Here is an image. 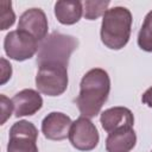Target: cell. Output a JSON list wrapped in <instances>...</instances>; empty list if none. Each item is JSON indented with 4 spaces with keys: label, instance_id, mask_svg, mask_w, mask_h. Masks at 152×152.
<instances>
[{
    "label": "cell",
    "instance_id": "obj_13",
    "mask_svg": "<svg viewBox=\"0 0 152 152\" xmlns=\"http://www.w3.org/2000/svg\"><path fill=\"white\" fill-rule=\"evenodd\" d=\"M83 14V2L78 0H61L55 4V15L63 25L76 24Z\"/></svg>",
    "mask_w": 152,
    "mask_h": 152
},
{
    "label": "cell",
    "instance_id": "obj_20",
    "mask_svg": "<svg viewBox=\"0 0 152 152\" xmlns=\"http://www.w3.org/2000/svg\"><path fill=\"white\" fill-rule=\"evenodd\" d=\"M151 152H152V151H151Z\"/></svg>",
    "mask_w": 152,
    "mask_h": 152
},
{
    "label": "cell",
    "instance_id": "obj_10",
    "mask_svg": "<svg viewBox=\"0 0 152 152\" xmlns=\"http://www.w3.org/2000/svg\"><path fill=\"white\" fill-rule=\"evenodd\" d=\"M100 122L102 128L109 134L120 128L133 127L134 116L131 109L126 107H112L101 113Z\"/></svg>",
    "mask_w": 152,
    "mask_h": 152
},
{
    "label": "cell",
    "instance_id": "obj_6",
    "mask_svg": "<svg viewBox=\"0 0 152 152\" xmlns=\"http://www.w3.org/2000/svg\"><path fill=\"white\" fill-rule=\"evenodd\" d=\"M37 138V127L30 121L19 120L10 129L7 152H38Z\"/></svg>",
    "mask_w": 152,
    "mask_h": 152
},
{
    "label": "cell",
    "instance_id": "obj_8",
    "mask_svg": "<svg viewBox=\"0 0 152 152\" xmlns=\"http://www.w3.org/2000/svg\"><path fill=\"white\" fill-rule=\"evenodd\" d=\"M48 18L43 10L40 8H30L26 10L19 18L18 30L27 32L34 37L39 43L48 37Z\"/></svg>",
    "mask_w": 152,
    "mask_h": 152
},
{
    "label": "cell",
    "instance_id": "obj_16",
    "mask_svg": "<svg viewBox=\"0 0 152 152\" xmlns=\"http://www.w3.org/2000/svg\"><path fill=\"white\" fill-rule=\"evenodd\" d=\"M0 18H1V30H7L15 21V14L12 10V2L8 0L0 1Z\"/></svg>",
    "mask_w": 152,
    "mask_h": 152
},
{
    "label": "cell",
    "instance_id": "obj_17",
    "mask_svg": "<svg viewBox=\"0 0 152 152\" xmlns=\"http://www.w3.org/2000/svg\"><path fill=\"white\" fill-rule=\"evenodd\" d=\"M0 104H1V125L6 122L8 118H11L12 109H13V103L12 100L7 99L4 94L0 95Z\"/></svg>",
    "mask_w": 152,
    "mask_h": 152
},
{
    "label": "cell",
    "instance_id": "obj_15",
    "mask_svg": "<svg viewBox=\"0 0 152 152\" xmlns=\"http://www.w3.org/2000/svg\"><path fill=\"white\" fill-rule=\"evenodd\" d=\"M109 0H102V1H94V0H86L83 2V15L88 20H95L99 17L103 15L107 11V7L109 6Z\"/></svg>",
    "mask_w": 152,
    "mask_h": 152
},
{
    "label": "cell",
    "instance_id": "obj_3",
    "mask_svg": "<svg viewBox=\"0 0 152 152\" xmlns=\"http://www.w3.org/2000/svg\"><path fill=\"white\" fill-rule=\"evenodd\" d=\"M77 46L78 40L75 37L59 32H52L39 43L37 64L59 63L68 66L70 56Z\"/></svg>",
    "mask_w": 152,
    "mask_h": 152
},
{
    "label": "cell",
    "instance_id": "obj_7",
    "mask_svg": "<svg viewBox=\"0 0 152 152\" xmlns=\"http://www.w3.org/2000/svg\"><path fill=\"white\" fill-rule=\"evenodd\" d=\"M68 138L70 144L78 151H91L100 140L96 126L86 116H80L72 122Z\"/></svg>",
    "mask_w": 152,
    "mask_h": 152
},
{
    "label": "cell",
    "instance_id": "obj_5",
    "mask_svg": "<svg viewBox=\"0 0 152 152\" xmlns=\"http://www.w3.org/2000/svg\"><path fill=\"white\" fill-rule=\"evenodd\" d=\"M4 49L11 59L23 62L36 55L39 49V42L27 32L14 30L6 34L4 39Z\"/></svg>",
    "mask_w": 152,
    "mask_h": 152
},
{
    "label": "cell",
    "instance_id": "obj_2",
    "mask_svg": "<svg viewBox=\"0 0 152 152\" xmlns=\"http://www.w3.org/2000/svg\"><path fill=\"white\" fill-rule=\"evenodd\" d=\"M132 13L128 8L115 6L106 11L101 24V42L112 50H121L129 40Z\"/></svg>",
    "mask_w": 152,
    "mask_h": 152
},
{
    "label": "cell",
    "instance_id": "obj_14",
    "mask_svg": "<svg viewBox=\"0 0 152 152\" xmlns=\"http://www.w3.org/2000/svg\"><path fill=\"white\" fill-rule=\"evenodd\" d=\"M138 45L146 52H152V11H150L138 33Z\"/></svg>",
    "mask_w": 152,
    "mask_h": 152
},
{
    "label": "cell",
    "instance_id": "obj_12",
    "mask_svg": "<svg viewBox=\"0 0 152 152\" xmlns=\"http://www.w3.org/2000/svg\"><path fill=\"white\" fill-rule=\"evenodd\" d=\"M137 142V134L133 127L120 128L108 134L106 139L107 152H129Z\"/></svg>",
    "mask_w": 152,
    "mask_h": 152
},
{
    "label": "cell",
    "instance_id": "obj_18",
    "mask_svg": "<svg viewBox=\"0 0 152 152\" xmlns=\"http://www.w3.org/2000/svg\"><path fill=\"white\" fill-rule=\"evenodd\" d=\"M1 84H5L12 76V65L5 59V58H1Z\"/></svg>",
    "mask_w": 152,
    "mask_h": 152
},
{
    "label": "cell",
    "instance_id": "obj_19",
    "mask_svg": "<svg viewBox=\"0 0 152 152\" xmlns=\"http://www.w3.org/2000/svg\"><path fill=\"white\" fill-rule=\"evenodd\" d=\"M141 101H142V103H145L146 106H148L150 108H152V87H150L148 89H146V91L141 96Z\"/></svg>",
    "mask_w": 152,
    "mask_h": 152
},
{
    "label": "cell",
    "instance_id": "obj_9",
    "mask_svg": "<svg viewBox=\"0 0 152 152\" xmlns=\"http://www.w3.org/2000/svg\"><path fill=\"white\" fill-rule=\"evenodd\" d=\"M72 125L71 119L61 112H51L42 121V133L49 140H64L69 137L70 127Z\"/></svg>",
    "mask_w": 152,
    "mask_h": 152
},
{
    "label": "cell",
    "instance_id": "obj_1",
    "mask_svg": "<svg viewBox=\"0 0 152 152\" xmlns=\"http://www.w3.org/2000/svg\"><path fill=\"white\" fill-rule=\"evenodd\" d=\"M110 91L108 72L101 68L90 69L81 80L76 104L82 116L88 119L96 116L106 103Z\"/></svg>",
    "mask_w": 152,
    "mask_h": 152
},
{
    "label": "cell",
    "instance_id": "obj_4",
    "mask_svg": "<svg viewBox=\"0 0 152 152\" xmlns=\"http://www.w3.org/2000/svg\"><path fill=\"white\" fill-rule=\"evenodd\" d=\"M36 87L48 96H59L68 88V66L59 63H42L38 65Z\"/></svg>",
    "mask_w": 152,
    "mask_h": 152
},
{
    "label": "cell",
    "instance_id": "obj_11",
    "mask_svg": "<svg viewBox=\"0 0 152 152\" xmlns=\"http://www.w3.org/2000/svg\"><path fill=\"white\" fill-rule=\"evenodd\" d=\"M14 115L17 118L20 116H30L36 114L43 107V99L39 91L34 89H23L17 93L12 97Z\"/></svg>",
    "mask_w": 152,
    "mask_h": 152
}]
</instances>
